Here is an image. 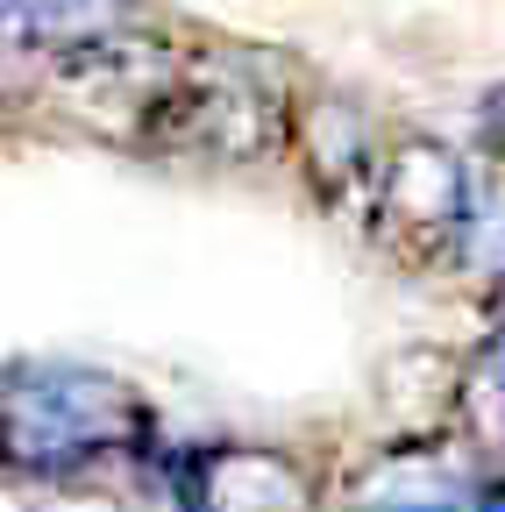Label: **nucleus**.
Masks as SVG:
<instances>
[{
    "label": "nucleus",
    "mask_w": 505,
    "mask_h": 512,
    "mask_svg": "<svg viewBox=\"0 0 505 512\" xmlns=\"http://www.w3.org/2000/svg\"><path fill=\"white\" fill-rule=\"evenodd\" d=\"M463 413L484 441H505V335H491L463 370Z\"/></svg>",
    "instance_id": "obj_8"
},
{
    "label": "nucleus",
    "mask_w": 505,
    "mask_h": 512,
    "mask_svg": "<svg viewBox=\"0 0 505 512\" xmlns=\"http://www.w3.org/2000/svg\"><path fill=\"white\" fill-rule=\"evenodd\" d=\"M370 221L399 264L463 256L470 242V164L434 136H399L370 171Z\"/></svg>",
    "instance_id": "obj_2"
},
{
    "label": "nucleus",
    "mask_w": 505,
    "mask_h": 512,
    "mask_svg": "<svg viewBox=\"0 0 505 512\" xmlns=\"http://www.w3.org/2000/svg\"><path fill=\"white\" fill-rule=\"evenodd\" d=\"M22 22H29L36 57L50 64V57H65V50L129 36L136 29V0H22Z\"/></svg>",
    "instance_id": "obj_7"
},
{
    "label": "nucleus",
    "mask_w": 505,
    "mask_h": 512,
    "mask_svg": "<svg viewBox=\"0 0 505 512\" xmlns=\"http://www.w3.org/2000/svg\"><path fill=\"white\" fill-rule=\"evenodd\" d=\"M463 264L477 278H505V86L484 100V164L470 171V242Z\"/></svg>",
    "instance_id": "obj_6"
},
{
    "label": "nucleus",
    "mask_w": 505,
    "mask_h": 512,
    "mask_svg": "<svg viewBox=\"0 0 505 512\" xmlns=\"http://www.w3.org/2000/svg\"><path fill=\"white\" fill-rule=\"evenodd\" d=\"M278 143V86L235 50H200L178 64L157 150H193L214 164H249Z\"/></svg>",
    "instance_id": "obj_3"
},
{
    "label": "nucleus",
    "mask_w": 505,
    "mask_h": 512,
    "mask_svg": "<svg viewBox=\"0 0 505 512\" xmlns=\"http://www.w3.org/2000/svg\"><path fill=\"white\" fill-rule=\"evenodd\" d=\"M470 512H505V477H491V484H477V505Z\"/></svg>",
    "instance_id": "obj_9"
},
{
    "label": "nucleus",
    "mask_w": 505,
    "mask_h": 512,
    "mask_svg": "<svg viewBox=\"0 0 505 512\" xmlns=\"http://www.w3.org/2000/svg\"><path fill=\"white\" fill-rule=\"evenodd\" d=\"M178 505L185 512H313V491L299 463L278 448H200L178 463Z\"/></svg>",
    "instance_id": "obj_4"
},
{
    "label": "nucleus",
    "mask_w": 505,
    "mask_h": 512,
    "mask_svg": "<svg viewBox=\"0 0 505 512\" xmlns=\"http://www.w3.org/2000/svg\"><path fill=\"white\" fill-rule=\"evenodd\" d=\"M470 505H477V484L434 441L385 448V463L356 484V512H470Z\"/></svg>",
    "instance_id": "obj_5"
},
{
    "label": "nucleus",
    "mask_w": 505,
    "mask_h": 512,
    "mask_svg": "<svg viewBox=\"0 0 505 512\" xmlns=\"http://www.w3.org/2000/svg\"><path fill=\"white\" fill-rule=\"evenodd\" d=\"M150 441V413L121 377L86 363H0V463L65 477Z\"/></svg>",
    "instance_id": "obj_1"
}]
</instances>
